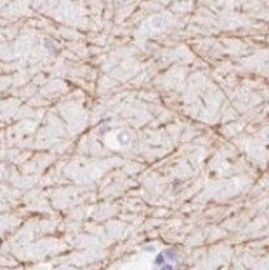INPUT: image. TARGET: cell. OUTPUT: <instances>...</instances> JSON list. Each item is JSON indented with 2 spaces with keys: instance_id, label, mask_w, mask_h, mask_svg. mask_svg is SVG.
I'll return each mask as SVG.
<instances>
[{
  "instance_id": "cell-1",
  "label": "cell",
  "mask_w": 269,
  "mask_h": 270,
  "mask_svg": "<svg viewBox=\"0 0 269 270\" xmlns=\"http://www.w3.org/2000/svg\"><path fill=\"white\" fill-rule=\"evenodd\" d=\"M159 270H173V266H172V265H167V264H166V265H163Z\"/></svg>"
}]
</instances>
